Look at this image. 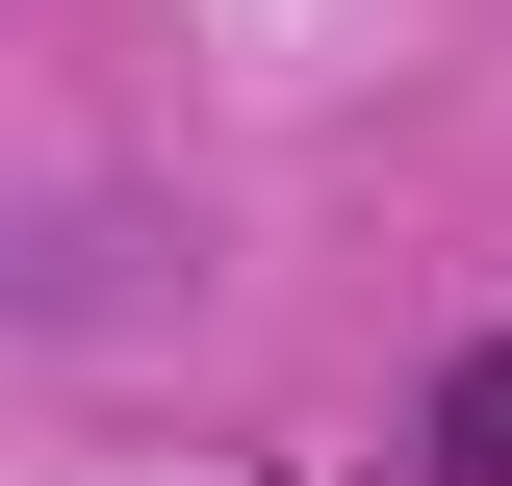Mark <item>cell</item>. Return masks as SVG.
Returning <instances> with one entry per match:
<instances>
[{"label": "cell", "instance_id": "cell-1", "mask_svg": "<svg viewBox=\"0 0 512 486\" xmlns=\"http://www.w3.org/2000/svg\"><path fill=\"white\" fill-rule=\"evenodd\" d=\"M436 486H512V333L436 359Z\"/></svg>", "mask_w": 512, "mask_h": 486}]
</instances>
